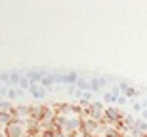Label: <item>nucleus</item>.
<instances>
[{
    "instance_id": "nucleus-12",
    "label": "nucleus",
    "mask_w": 147,
    "mask_h": 137,
    "mask_svg": "<svg viewBox=\"0 0 147 137\" xmlns=\"http://www.w3.org/2000/svg\"><path fill=\"white\" fill-rule=\"evenodd\" d=\"M103 101H105V103H111V105H117V97H113V93H111V92H107L103 95Z\"/></svg>"
},
{
    "instance_id": "nucleus-3",
    "label": "nucleus",
    "mask_w": 147,
    "mask_h": 137,
    "mask_svg": "<svg viewBox=\"0 0 147 137\" xmlns=\"http://www.w3.org/2000/svg\"><path fill=\"white\" fill-rule=\"evenodd\" d=\"M29 92H31V95H33L34 99H44L48 95V90L44 88V86H40V84H33Z\"/></svg>"
},
{
    "instance_id": "nucleus-21",
    "label": "nucleus",
    "mask_w": 147,
    "mask_h": 137,
    "mask_svg": "<svg viewBox=\"0 0 147 137\" xmlns=\"http://www.w3.org/2000/svg\"><path fill=\"white\" fill-rule=\"evenodd\" d=\"M98 80H99V88H103L105 84H107V78H98Z\"/></svg>"
},
{
    "instance_id": "nucleus-19",
    "label": "nucleus",
    "mask_w": 147,
    "mask_h": 137,
    "mask_svg": "<svg viewBox=\"0 0 147 137\" xmlns=\"http://www.w3.org/2000/svg\"><path fill=\"white\" fill-rule=\"evenodd\" d=\"M132 109H134V110H143V105L142 103H134V105H132Z\"/></svg>"
},
{
    "instance_id": "nucleus-11",
    "label": "nucleus",
    "mask_w": 147,
    "mask_h": 137,
    "mask_svg": "<svg viewBox=\"0 0 147 137\" xmlns=\"http://www.w3.org/2000/svg\"><path fill=\"white\" fill-rule=\"evenodd\" d=\"M31 86H33L31 80H29L27 76H21V80H19V88L21 90H31Z\"/></svg>"
},
{
    "instance_id": "nucleus-9",
    "label": "nucleus",
    "mask_w": 147,
    "mask_h": 137,
    "mask_svg": "<svg viewBox=\"0 0 147 137\" xmlns=\"http://www.w3.org/2000/svg\"><path fill=\"white\" fill-rule=\"evenodd\" d=\"M138 130V132H142V133H147V122L143 120V118H140V120H136V126H134Z\"/></svg>"
},
{
    "instance_id": "nucleus-16",
    "label": "nucleus",
    "mask_w": 147,
    "mask_h": 137,
    "mask_svg": "<svg viewBox=\"0 0 147 137\" xmlns=\"http://www.w3.org/2000/svg\"><path fill=\"white\" fill-rule=\"evenodd\" d=\"M117 105H120V107H124V105H128V99H126L124 95H120V97L117 99Z\"/></svg>"
},
{
    "instance_id": "nucleus-1",
    "label": "nucleus",
    "mask_w": 147,
    "mask_h": 137,
    "mask_svg": "<svg viewBox=\"0 0 147 137\" xmlns=\"http://www.w3.org/2000/svg\"><path fill=\"white\" fill-rule=\"evenodd\" d=\"M105 118H107V122H109V126H115L119 120H122L126 116L124 110H120L119 107H115V105H109V107H105Z\"/></svg>"
},
{
    "instance_id": "nucleus-23",
    "label": "nucleus",
    "mask_w": 147,
    "mask_h": 137,
    "mask_svg": "<svg viewBox=\"0 0 147 137\" xmlns=\"http://www.w3.org/2000/svg\"><path fill=\"white\" fill-rule=\"evenodd\" d=\"M142 137H147V133H142Z\"/></svg>"
},
{
    "instance_id": "nucleus-4",
    "label": "nucleus",
    "mask_w": 147,
    "mask_h": 137,
    "mask_svg": "<svg viewBox=\"0 0 147 137\" xmlns=\"http://www.w3.org/2000/svg\"><path fill=\"white\" fill-rule=\"evenodd\" d=\"M25 76L31 80V84H40V82H42V78H44V74L40 71H29Z\"/></svg>"
},
{
    "instance_id": "nucleus-2",
    "label": "nucleus",
    "mask_w": 147,
    "mask_h": 137,
    "mask_svg": "<svg viewBox=\"0 0 147 137\" xmlns=\"http://www.w3.org/2000/svg\"><path fill=\"white\" fill-rule=\"evenodd\" d=\"M25 126H27V124H17V122L13 120L10 126L4 128V137H23L25 135Z\"/></svg>"
},
{
    "instance_id": "nucleus-14",
    "label": "nucleus",
    "mask_w": 147,
    "mask_h": 137,
    "mask_svg": "<svg viewBox=\"0 0 147 137\" xmlns=\"http://www.w3.org/2000/svg\"><path fill=\"white\" fill-rule=\"evenodd\" d=\"M6 95H8V99H16L17 95H19V93H17V88H8V93H6Z\"/></svg>"
},
{
    "instance_id": "nucleus-10",
    "label": "nucleus",
    "mask_w": 147,
    "mask_h": 137,
    "mask_svg": "<svg viewBox=\"0 0 147 137\" xmlns=\"http://www.w3.org/2000/svg\"><path fill=\"white\" fill-rule=\"evenodd\" d=\"M136 95H140V92H138L136 88H132V86H128V88L124 90V97L130 99V97H136Z\"/></svg>"
},
{
    "instance_id": "nucleus-13",
    "label": "nucleus",
    "mask_w": 147,
    "mask_h": 137,
    "mask_svg": "<svg viewBox=\"0 0 147 137\" xmlns=\"http://www.w3.org/2000/svg\"><path fill=\"white\" fill-rule=\"evenodd\" d=\"M99 90V80L98 78H92L90 80V92H98Z\"/></svg>"
},
{
    "instance_id": "nucleus-15",
    "label": "nucleus",
    "mask_w": 147,
    "mask_h": 137,
    "mask_svg": "<svg viewBox=\"0 0 147 137\" xmlns=\"http://www.w3.org/2000/svg\"><path fill=\"white\" fill-rule=\"evenodd\" d=\"M78 105H80L82 109H88V107L92 105V101H88V99H80V101H78Z\"/></svg>"
},
{
    "instance_id": "nucleus-6",
    "label": "nucleus",
    "mask_w": 147,
    "mask_h": 137,
    "mask_svg": "<svg viewBox=\"0 0 147 137\" xmlns=\"http://www.w3.org/2000/svg\"><path fill=\"white\" fill-rule=\"evenodd\" d=\"M126 133H120L119 130H115L113 126L111 128H107V130H105V133H103V137H124Z\"/></svg>"
},
{
    "instance_id": "nucleus-7",
    "label": "nucleus",
    "mask_w": 147,
    "mask_h": 137,
    "mask_svg": "<svg viewBox=\"0 0 147 137\" xmlns=\"http://www.w3.org/2000/svg\"><path fill=\"white\" fill-rule=\"evenodd\" d=\"M19 80H21V74L19 72H11L10 82H8V88H13V86H19Z\"/></svg>"
},
{
    "instance_id": "nucleus-8",
    "label": "nucleus",
    "mask_w": 147,
    "mask_h": 137,
    "mask_svg": "<svg viewBox=\"0 0 147 137\" xmlns=\"http://www.w3.org/2000/svg\"><path fill=\"white\" fill-rule=\"evenodd\" d=\"M76 88L80 90V92H90V82H88L86 78H78V82H76Z\"/></svg>"
},
{
    "instance_id": "nucleus-18",
    "label": "nucleus",
    "mask_w": 147,
    "mask_h": 137,
    "mask_svg": "<svg viewBox=\"0 0 147 137\" xmlns=\"http://www.w3.org/2000/svg\"><path fill=\"white\" fill-rule=\"evenodd\" d=\"M76 90H78L76 86H67V93H69V95H75V93H76Z\"/></svg>"
},
{
    "instance_id": "nucleus-17",
    "label": "nucleus",
    "mask_w": 147,
    "mask_h": 137,
    "mask_svg": "<svg viewBox=\"0 0 147 137\" xmlns=\"http://www.w3.org/2000/svg\"><path fill=\"white\" fill-rule=\"evenodd\" d=\"M92 107H94V109H101V110H105V107H103V103H101V101H92Z\"/></svg>"
},
{
    "instance_id": "nucleus-20",
    "label": "nucleus",
    "mask_w": 147,
    "mask_h": 137,
    "mask_svg": "<svg viewBox=\"0 0 147 137\" xmlns=\"http://www.w3.org/2000/svg\"><path fill=\"white\" fill-rule=\"evenodd\" d=\"M6 93H8V88H6V86H0V97L6 95Z\"/></svg>"
},
{
    "instance_id": "nucleus-5",
    "label": "nucleus",
    "mask_w": 147,
    "mask_h": 137,
    "mask_svg": "<svg viewBox=\"0 0 147 137\" xmlns=\"http://www.w3.org/2000/svg\"><path fill=\"white\" fill-rule=\"evenodd\" d=\"M54 84H55V74L52 72V74H46V76L42 78V82H40V86H44L46 90H50L52 86H54Z\"/></svg>"
},
{
    "instance_id": "nucleus-22",
    "label": "nucleus",
    "mask_w": 147,
    "mask_h": 137,
    "mask_svg": "<svg viewBox=\"0 0 147 137\" xmlns=\"http://www.w3.org/2000/svg\"><path fill=\"white\" fill-rule=\"evenodd\" d=\"M142 118H143V120L147 122V110H143V112H142Z\"/></svg>"
}]
</instances>
